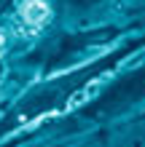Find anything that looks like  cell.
Segmentation results:
<instances>
[{
  "mask_svg": "<svg viewBox=\"0 0 145 147\" xmlns=\"http://www.w3.org/2000/svg\"><path fill=\"white\" fill-rule=\"evenodd\" d=\"M3 48H5V32L0 30V54H3Z\"/></svg>",
  "mask_w": 145,
  "mask_h": 147,
  "instance_id": "obj_3",
  "label": "cell"
},
{
  "mask_svg": "<svg viewBox=\"0 0 145 147\" xmlns=\"http://www.w3.org/2000/svg\"><path fill=\"white\" fill-rule=\"evenodd\" d=\"M22 19L30 24V27H40L46 19H48V5L43 0H27L22 5Z\"/></svg>",
  "mask_w": 145,
  "mask_h": 147,
  "instance_id": "obj_1",
  "label": "cell"
},
{
  "mask_svg": "<svg viewBox=\"0 0 145 147\" xmlns=\"http://www.w3.org/2000/svg\"><path fill=\"white\" fill-rule=\"evenodd\" d=\"M99 86H102V80H94V83H89L86 86V88H83V91H78V94H75V96L70 99V105H67V107H78V105H83V102H86V99H91V94H94V91H99Z\"/></svg>",
  "mask_w": 145,
  "mask_h": 147,
  "instance_id": "obj_2",
  "label": "cell"
}]
</instances>
